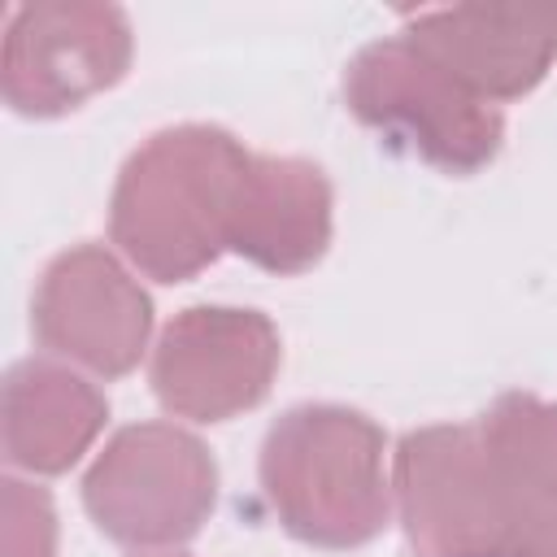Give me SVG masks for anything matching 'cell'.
<instances>
[{
    "mask_svg": "<svg viewBox=\"0 0 557 557\" xmlns=\"http://www.w3.org/2000/svg\"><path fill=\"white\" fill-rule=\"evenodd\" d=\"M248 152L218 126L157 131L117 174L109 231L117 252L157 283L200 274L226 248V213Z\"/></svg>",
    "mask_w": 557,
    "mask_h": 557,
    "instance_id": "1",
    "label": "cell"
},
{
    "mask_svg": "<svg viewBox=\"0 0 557 557\" xmlns=\"http://www.w3.org/2000/svg\"><path fill=\"white\" fill-rule=\"evenodd\" d=\"M261 487L296 540L357 548L392 513L383 431L344 405H296L261 444Z\"/></svg>",
    "mask_w": 557,
    "mask_h": 557,
    "instance_id": "2",
    "label": "cell"
},
{
    "mask_svg": "<svg viewBox=\"0 0 557 557\" xmlns=\"http://www.w3.org/2000/svg\"><path fill=\"white\" fill-rule=\"evenodd\" d=\"M344 100L357 122L444 174L483 170L505 139L500 109L461 87L409 35L361 48L344 74Z\"/></svg>",
    "mask_w": 557,
    "mask_h": 557,
    "instance_id": "3",
    "label": "cell"
},
{
    "mask_svg": "<svg viewBox=\"0 0 557 557\" xmlns=\"http://www.w3.org/2000/svg\"><path fill=\"white\" fill-rule=\"evenodd\" d=\"M218 500L209 448L170 422L117 431L83 479L91 522L126 548H174L191 540Z\"/></svg>",
    "mask_w": 557,
    "mask_h": 557,
    "instance_id": "4",
    "label": "cell"
},
{
    "mask_svg": "<svg viewBox=\"0 0 557 557\" xmlns=\"http://www.w3.org/2000/svg\"><path fill=\"white\" fill-rule=\"evenodd\" d=\"M392 505L413 557H500V500L479 422L409 431L392 461Z\"/></svg>",
    "mask_w": 557,
    "mask_h": 557,
    "instance_id": "5",
    "label": "cell"
},
{
    "mask_svg": "<svg viewBox=\"0 0 557 557\" xmlns=\"http://www.w3.org/2000/svg\"><path fill=\"white\" fill-rule=\"evenodd\" d=\"M131 65V22L117 4L35 0L13 9L0 87L17 113L52 117L113 87Z\"/></svg>",
    "mask_w": 557,
    "mask_h": 557,
    "instance_id": "6",
    "label": "cell"
},
{
    "mask_svg": "<svg viewBox=\"0 0 557 557\" xmlns=\"http://www.w3.org/2000/svg\"><path fill=\"white\" fill-rule=\"evenodd\" d=\"M278 370V335L257 309H183L152 348L157 400L191 422H226L252 409Z\"/></svg>",
    "mask_w": 557,
    "mask_h": 557,
    "instance_id": "7",
    "label": "cell"
},
{
    "mask_svg": "<svg viewBox=\"0 0 557 557\" xmlns=\"http://www.w3.org/2000/svg\"><path fill=\"white\" fill-rule=\"evenodd\" d=\"M30 322L48 352L117 379L135 370L148 348L152 300L109 248L78 244L44 270Z\"/></svg>",
    "mask_w": 557,
    "mask_h": 557,
    "instance_id": "8",
    "label": "cell"
},
{
    "mask_svg": "<svg viewBox=\"0 0 557 557\" xmlns=\"http://www.w3.org/2000/svg\"><path fill=\"white\" fill-rule=\"evenodd\" d=\"M435 65L487 104L531 91L557 57V4H457L409 17L405 30Z\"/></svg>",
    "mask_w": 557,
    "mask_h": 557,
    "instance_id": "9",
    "label": "cell"
},
{
    "mask_svg": "<svg viewBox=\"0 0 557 557\" xmlns=\"http://www.w3.org/2000/svg\"><path fill=\"white\" fill-rule=\"evenodd\" d=\"M331 244V183L313 161L248 152L231 213L226 248L270 274L309 270Z\"/></svg>",
    "mask_w": 557,
    "mask_h": 557,
    "instance_id": "10",
    "label": "cell"
},
{
    "mask_svg": "<svg viewBox=\"0 0 557 557\" xmlns=\"http://www.w3.org/2000/svg\"><path fill=\"white\" fill-rule=\"evenodd\" d=\"M479 431L500 500V557H557V400L505 392Z\"/></svg>",
    "mask_w": 557,
    "mask_h": 557,
    "instance_id": "11",
    "label": "cell"
},
{
    "mask_svg": "<svg viewBox=\"0 0 557 557\" xmlns=\"http://www.w3.org/2000/svg\"><path fill=\"white\" fill-rule=\"evenodd\" d=\"M104 396L61 361H22L4 379L0 444L4 461L30 474L70 470L104 426Z\"/></svg>",
    "mask_w": 557,
    "mask_h": 557,
    "instance_id": "12",
    "label": "cell"
},
{
    "mask_svg": "<svg viewBox=\"0 0 557 557\" xmlns=\"http://www.w3.org/2000/svg\"><path fill=\"white\" fill-rule=\"evenodd\" d=\"M4 557H57V509L35 483L4 479Z\"/></svg>",
    "mask_w": 557,
    "mask_h": 557,
    "instance_id": "13",
    "label": "cell"
},
{
    "mask_svg": "<svg viewBox=\"0 0 557 557\" xmlns=\"http://www.w3.org/2000/svg\"><path fill=\"white\" fill-rule=\"evenodd\" d=\"M157 557H183V553H157Z\"/></svg>",
    "mask_w": 557,
    "mask_h": 557,
    "instance_id": "14",
    "label": "cell"
}]
</instances>
